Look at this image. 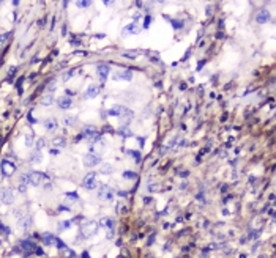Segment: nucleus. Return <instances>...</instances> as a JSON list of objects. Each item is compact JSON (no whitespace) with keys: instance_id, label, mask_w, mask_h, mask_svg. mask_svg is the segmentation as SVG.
Instances as JSON below:
<instances>
[{"instance_id":"obj_26","label":"nucleus","mask_w":276,"mask_h":258,"mask_svg":"<svg viewBox=\"0 0 276 258\" xmlns=\"http://www.w3.org/2000/svg\"><path fill=\"white\" fill-rule=\"evenodd\" d=\"M128 154L134 156V159H136V161H140V154H139V153H136V151H128Z\"/></svg>"},{"instance_id":"obj_2","label":"nucleus","mask_w":276,"mask_h":258,"mask_svg":"<svg viewBox=\"0 0 276 258\" xmlns=\"http://www.w3.org/2000/svg\"><path fill=\"white\" fill-rule=\"evenodd\" d=\"M2 172H3L5 176H10V175H13V173L16 172V165H14L13 162L3 159V161H2Z\"/></svg>"},{"instance_id":"obj_36","label":"nucleus","mask_w":276,"mask_h":258,"mask_svg":"<svg viewBox=\"0 0 276 258\" xmlns=\"http://www.w3.org/2000/svg\"><path fill=\"white\" fill-rule=\"evenodd\" d=\"M66 123H68V124H71V123H73V118H71V116H68V118H66Z\"/></svg>"},{"instance_id":"obj_29","label":"nucleus","mask_w":276,"mask_h":258,"mask_svg":"<svg viewBox=\"0 0 276 258\" xmlns=\"http://www.w3.org/2000/svg\"><path fill=\"white\" fill-rule=\"evenodd\" d=\"M123 176H125V178H136V175H134V173H131V172H125V173H123Z\"/></svg>"},{"instance_id":"obj_7","label":"nucleus","mask_w":276,"mask_h":258,"mask_svg":"<svg viewBox=\"0 0 276 258\" xmlns=\"http://www.w3.org/2000/svg\"><path fill=\"white\" fill-rule=\"evenodd\" d=\"M44 178H46V175H44V173L33 172V173H30V175H29V183H32V184L38 186V184L41 183V179H44Z\"/></svg>"},{"instance_id":"obj_19","label":"nucleus","mask_w":276,"mask_h":258,"mask_svg":"<svg viewBox=\"0 0 276 258\" xmlns=\"http://www.w3.org/2000/svg\"><path fill=\"white\" fill-rule=\"evenodd\" d=\"M136 30H137V27H136L134 24H131V25H128V27H125V29H123V35H130V33H137Z\"/></svg>"},{"instance_id":"obj_10","label":"nucleus","mask_w":276,"mask_h":258,"mask_svg":"<svg viewBox=\"0 0 276 258\" xmlns=\"http://www.w3.org/2000/svg\"><path fill=\"white\" fill-rule=\"evenodd\" d=\"M98 93H99V87L98 85H90L85 90V98H95Z\"/></svg>"},{"instance_id":"obj_25","label":"nucleus","mask_w":276,"mask_h":258,"mask_svg":"<svg viewBox=\"0 0 276 258\" xmlns=\"http://www.w3.org/2000/svg\"><path fill=\"white\" fill-rule=\"evenodd\" d=\"M69 227H71V222H62V224L59 225V228H60V230H62V228L65 230V228H69Z\"/></svg>"},{"instance_id":"obj_13","label":"nucleus","mask_w":276,"mask_h":258,"mask_svg":"<svg viewBox=\"0 0 276 258\" xmlns=\"http://www.w3.org/2000/svg\"><path fill=\"white\" fill-rule=\"evenodd\" d=\"M118 79H125V80H131L133 79V74L128 71H125V73H120V74H114V80H118Z\"/></svg>"},{"instance_id":"obj_28","label":"nucleus","mask_w":276,"mask_h":258,"mask_svg":"<svg viewBox=\"0 0 276 258\" xmlns=\"http://www.w3.org/2000/svg\"><path fill=\"white\" fill-rule=\"evenodd\" d=\"M43 147H44V140H43V138H40V140H38V143H36V148H38V150H41Z\"/></svg>"},{"instance_id":"obj_6","label":"nucleus","mask_w":276,"mask_h":258,"mask_svg":"<svg viewBox=\"0 0 276 258\" xmlns=\"http://www.w3.org/2000/svg\"><path fill=\"white\" fill-rule=\"evenodd\" d=\"M109 71H111V68L107 65H99L98 66V76L101 79V82H106V79L109 76Z\"/></svg>"},{"instance_id":"obj_23","label":"nucleus","mask_w":276,"mask_h":258,"mask_svg":"<svg viewBox=\"0 0 276 258\" xmlns=\"http://www.w3.org/2000/svg\"><path fill=\"white\" fill-rule=\"evenodd\" d=\"M10 35H11L10 32H7V33H2V35H0V46H3V44L7 43V39L10 38Z\"/></svg>"},{"instance_id":"obj_33","label":"nucleus","mask_w":276,"mask_h":258,"mask_svg":"<svg viewBox=\"0 0 276 258\" xmlns=\"http://www.w3.org/2000/svg\"><path fill=\"white\" fill-rule=\"evenodd\" d=\"M26 143H27V147L32 145V135H27V137H26Z\"/></svg>"},{"instance_id":"obj_18","label":"nucleus","mask_w":276,"mask_h":258,"mask_svg":"<svg viewBox=\"0 0 276 258\" xmlns=\"http://www.w3.org/2000/svg\"><path fill=\"white\" fill-rule=\"evenodd\" d=\"M123 112V107L121 106H114L112 109H109V115H114V116H120Z\"/></svg>"},{"instance_id":"obj_3","label":"nucleus","mask_w":276,"mask_h":258,"mask_svg":"<svg viewBox=\"0 0 276 258\" xmlns=\"http://www.w3.org/2000/svg\"><path fill=\"white\" fill-rule=\"evenodd\" d=\"M114 197V191L111 189L109 186L103 184L101 187H99V198H103V200H111Z\"/></svg>"},{"instance_id":"obj_4","label":"nucleus","mask_w":276,"mask_h":258,"mask_svg":"<svg viewBox=\"0 0 276 258\" xmlns=\"http://www.w3.org/2000/svg\"><path fill=\"white\" fill-rule=\"evenodd\" d=\"M84 187H85V189H88V191L96 187V175L95 173H88L84 178Z\"/></svg>"},{"instance_id":"obj_31","label":"nucleus","mask_w":276,"mask_h":258,"mask_svg":"<svg viewBox=\"0 0 276 258\" xmlns=\"http://www.w3.org/2000/svg\"><path fill=\"white\" fill-rule=\"evenodd\" d=\"M27 118H29V123H32V124H33V123H35V121H36V120H35V118H33V115H32V112H30V113H29V115H27Z\"/></svg>"},{"instance_id":"obj_16","label":"nucleus","mask_w":276,"mask_h":258,"mask_svg":"<svg viewBox=\"0 0 276 258\" xmlns=\"http://www.w3.org/2000/svg\"><path fill=\"white\" fill-rule=\"evenodd\" d=\"M43 241H44V244H46V246H52V244H55V242H57V238H55V236H52V234H44Z\"/></svg>"},{"instance_id":"obj_17","label":"nucleus","mask_w":276,"mask_h":258,"mask_svg":"<svg viewBox=\"0 0 276 258\" xmlns=\"http://www.w3.org/2000/svg\"><path fill=\"white\" fill-rule=\"evenodd\" d=\"M52 102H54V95H52V93H47V95L41 99V104H43V106H51Z\"/></svg>"},{"instance_id":"obj_1","label":"nucleus","mask_w":276,"mask_h":258,"mask_svg":"<svg viewBox=\"0 0 276 258\" xmlns=\"http://www.w3.org/2000/svg\"><path fill=\"white\" fill-rule=\"evenodd\" d=\"M13 191L11 189H7V187H3V189H0V201H3L5 205H10L13 203Z\"/></svg>"},{"instance_id":"obj_14","label":"nucleus","mask_w":276,"mask_h":258,"mask_svg":"<svg viewBox=\"0 0 276 258\" xmlns=\"http://www.w3.org/2000/svg\"><path fill=\"white\" fill-rule=\"evenodd\" d=\"M59 107L60 109H69L71 107V98H60L59 99Z\"/></svg>"},{"instance_id":"obj_22","label":"nucleus","mask_w":276,"mask_h":258,"mask_svg":"<svg viewBox=\"0 0 276 258\" xmlns=\"http://www.w3.org/2000/svg\"><path fill=\"white\" fill-rule=\"evenodd\" d=\"M65 138H54L52 140V145H55V147H65Z\"/></svg>"},{"instance_id":"obj_27","label":"nucleus","mask_w":276,"mask_h":258,"mask_svg":"<svg viewBox=\"0 0 276 258\" xmlns=\"http://www.w3.org/2000/svg\"><path fill=\"white\" fill-rule=\"evenodd\" d=\"M120 134H121V135H126V137L131 135V132H130L128 129H120Z\"/></svg>"},{"instance_id":"obj_30","label":"nucleus","mask_w":276,"mask_h":258,"mask_svg":"<svg viewBox=\"0 0 276 258\" xmlns=\"http://www.w3.org/2000/svg\"><path fill=\"white\" fill-rule=\"evenodd\" d=\"M150 20H152V17H150V16H147V17H145V22H144V27H145V29L150 25Z\"/></svg>"},{"instance_id":"obj_9","label":"nucleus","mask_w":276,"mask_h":258,"mask_svg":"<svg viewBox=\"0 0 276 258\" xmlns=\"http://www.w3.org/2000/svg\"><path fill=\"white\" fill-rule=\"evenodd\" d=\"M131 118H133V112H131L130 109H126V107H123V112H121V115H120L121 123H123V124L128 123V121H131Z\"/></svg>"},{"instance_id":"obj_34","label":"nucleus","mask_w":276,"mask_h":258,"mask_svg":"<svg viewBox=\"0 0 276 258\" xmlns=\"http://www.w3.org/2000/svg\"><path fill=\"white\" fill-rule=\"evenodd\" d=\"M78 5H79V7H82V8H85V7H88L90 3H88V2H78Z\"/></svg>"},{"instance_id":"obj_20","label":"nucleus","mask_w":276,"mask_h":258,"mask_svg":"<svg viewBox=\"0 0 276 258\" xmlns=\"http://www.w3.org/2000/svg\"><path fill=\"white\" fill-rule=\"evenodd\" d=\"M40 161H41V153L36 150V151L32 154V157H30V162H32V164H36V162H40Z\"/></svg>"},{"instance_id":"obj_12","label":"nucleus","mask_w":276,"mask_h":258,"mask_svg":"<svg viewBox=\"0 0 276 258\" xmlns=\"http://www.w3.org/2000/svg\"><path fill=\"white\" fill-rule=\"evenodd\" d=\"M44 128H46L47 131H54V129H57V121H55L54 118H49V120L44 121Z\"/></svg>"},{"instance_id":"obj_35","label":"nucleus","mask_w":276,"mask_h":258,"mask_svg":"<svg viewBox=\"0 0 276 258\" xmlns=\"http://www.w3.org/2000/svg\"><path fill=\"white\" fill-rule=\"evenodd\" d=\"M69 76H73V71H69V73H66V74L63 76V80H66V79H68Z\"/></svg>"},{"instance_id":"obj_15","label":"nucleus","mask_w":276,"mask_h":258,"mask_svg":"<svg viewBox=\"0 0 276 258\" xmlns=\"http://www.w3.org/2000/svg\"><path fill=\"white\" fill-rule=\"evenodd\" d=\"M30 224H32V222H30V217H29V216H27V217H22V219L19 220V228H21V230H27V228L30 227Z\"/></svg>"},{"instance_id":"obj_11","label":"nucleus","mask_w":276,"mask_h":258,"mask_svg":"<svg viewBox=\"0 0 276 258\" xmlns=\"http://www.w3.org/2000/svg\"><path fill=\"white\" fill-rule=\"evenodd\" d=\"M268 17H270L268 11H267L265 8H262V10L257 13V17H256V19H257L259 24H264V22H267V20H268Z\"/></svg>"},{"instance_id":"obj_24","label":"nucleus","mask_w":276,"mask_h":258,"mask_svg":"<svg viewBox=\"0 0 276 258\" xmlns=\"http://www.w3.org/2000/svg\"><path fill=\"white\" fill-rule=\"evenodd\" d=\"M66 197H68L69 200H78V192H68Z\"/></svg>"},{"instance_id":"obj_8","label":"nucleus","mask_w":276,"mask_h":258,"mask_svg":"<svg viewBox=\"0 0 276 258\" xmlns=\"http://www.w3.org/2000/svg\"><path fill=\"white\" fill-rule=\"evenodd\" d=\"M96 230H98V224H95V222H90L88 225H85V227L82 228V231H84L85 236H92V234L96 233Z\"/></svg>"},{"instance_id":"obj_5","label":"nucleus","mask_w":276,"mask_h":258,"mask_svg":"<svg viewBox=\"0 0 276 258\" xmlns=\"http://www.w3.org/2000/svg\"><path fill=\"white\" fill-rule=\"evenodd\" d=\"M101 162V157L96 156V154H87L84 157V164L87 167H93V165H98V164Z\"/></svg>"},{"instance_id":"obj_32","label":"nucleus","mask_w":276,"mask_h":258,"mask_svg":"<svg viewBox=\"0 0 276 258\" xmlns=\"http://www.w3.org/2000/svg\"><path fill=\"white\" fill-rule=\"evenodd\" d=\"M123 57H126V58H136L133 52H125V54H123Z\"/></svg>"},{"instance_id":"obj_21","label":"nucleus","mask_w":276,"mask_h":258,"mask_svg":"<svg viewBox=\"0 0 276 258\" xmlns=\"http://www.w3.org/2000/svg\"><path fill=\"white\" fill-rule=\"evenodd\" d=\"M99 172L107 175V173H111V172H112V165H111V164H103V165H101V170H99Z\"/></svg>"}]
</instances>
